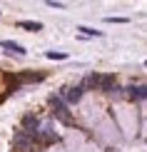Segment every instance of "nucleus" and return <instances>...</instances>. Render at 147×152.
Wrapping results in <instances>:
<instances>
[{
    "instance_id": "1",
    "label": "nucleus",
    "mask_w": 147,
    "mask_h": 152,
    "mask_svg": "<svg viewBox=\"0 0 147 152\" xmlns=\"http://www.w3.org/2000/svg\"><path fill=\"white\" fill-rule=\"evenodd\" d=\"M50 105H53V112H55V117L60 120V122H65V125H72V115H70V110H67V105L62 102L57 95H50Z\"/></svg>"
},
{
    "instance_id": "2",
    "label": "nucleus",
    "mask_w": 147,
    "mask_h": 152,
    "mask_svg": "<svg viewBox=\"0 0 147 152\" xmlns=\"http://www.w3.org/2000/svg\"><path fill=\"white\" fill-rule=\"evenodd\" d=\"M82 92H85V90H82L80 85H75V87H65V90H62L60 95H57V97H60L65 105H75V102H80Z\"/></svg>"
},
{
    "instance_id": "3",
    "label": "nucleus",
    "mask_w": 147,
    "mask_h": 152,
    "mask_svg": "<svg viewBox=\"0 0 147 152\" xmlns=\"http://www.w3.org/2000/svg\"><path fill=\"white\" fill-rule=\"evenodd\" d=\"M37 127H40V120H37L35 115H25V117H23V132H25V135H30L33 140H35Z\"/></svg>"
},
{
    "instance_id": "4",
    "label": "nucleus",
    "mask_w": 147,
    "mask_h": 152,
    "mask_svg": "<svg viewBox=\"0 0 147 152\" xmlns=\"http://www.w3.org/2000/svg\"><path fill=\"white\" fill-rule=\"evenodd\" d=\"M35 137H40V140H45V142H53V140H57V132L53 130V125H50V122H45V125L40 122V127H37Z\"/></svg>"
},
{
    "instance_id": "5",
    "label": "nucleus",
    "mask_w": 147,
    "mask_h": 152,
    "mask_svg": "<svg viewBox=\"0 0 147 152\" xmlns=\"http://www.w3.org/2000/svg\"><path fill=\"white\" fill-rule=\"evenodd\" d=\"M30 147H33V137H30V135H25V132L20 130V132L15 135V150H20V152H28Z\"/></svg>"
},
{
    "instance_id": "6",
    "label": "nucleus",
    "mask_w": 147,
    "mask_h": 152,
    "mask_svg": "<svg viewBox=\"0 0 147 152\" xmlns=\"http://www.w3.org/2000/svg\"><path fill=\"white\" fill-rule=\"evenodd\" d=\"M0 48H3L5 53H10V55H20V58L28 53L23 45H18V42H12V40H3V42H0Z\"/></svg>"
},
{
    "instance_id": "7",
    "label": "nucleus",
    "mask_w": 147,
    "mask_h": 152,
    "mask_svg": "<svg viewBox=\"0 0 147 152\" xmlns=\"http://www.w3.org/2000/svg\"><path fill=\"white\" fill-rule=\"evenodd\" d=\"M18 28H23V30H30V33H37V30H42V23H33V20H20V23H18Z\"/></svg>"
},
{
    "instance_id": "8",
    "label": "nucleus",
    "mask_w": 147,
    "mask_h": 152,
    "mask_svg": "<svg viewBox=\"0 0 147 152\" xmlns=\"http://www.w3.org/2000/svg\"><path fill=\"white\" fill-rule=\"evenodd\" d=\"M145 87H130V97L132 100H145Z\"/></svg>"
},
{
    "instance_id": "9",
    "label": "nucleus",
    "mask_w": 147,
    "mask_h": 152,
    "mask_svg": "<svg viewBox=\"0 0 147 152\" xmlns=\"http://www.w3.org/2000/svg\"><path fill=\"white\" fill-rule=\"evenodd\" d=\"M80 33L82 35H95V37H102V33H100V30H92V28H87V25H80Z\"/></svg>"
},
{
    "instance_id": "10",
    "label": "nucleus",
    "mask_w": 147,
    "mask_h": 152,
    "mask_svg": "<svg viewBox=\"0 0 147 152\" xmlns=\"http://www.w3.org/2000/svg\"><path fill=\"white\" fill-rule=\"evenodd\" d=\"M45 58H48V60H65L67 55H65V53H55V50H48Z\"/></svg>"
},
{
    "instance_id": "11",
    "label": "nucleus",
    "mask_w": 147,
    "mask_h": 152,
    "mask_svg": "<svg viewBox=\"0 0 147 152\" xmlns=\"http://www.w3.org/2000/svg\"><path fill=\"white\" fill-rule=\"evenodd\" d=\"M107 23H127V18H105Z\"/></svg>"
}]
</instances>
